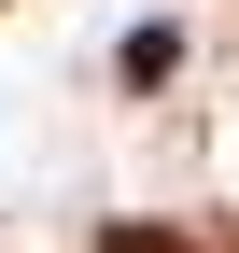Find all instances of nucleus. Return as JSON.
<instances>
[{"label":"nucleus","instance_id":"nucleus-1","mask_svg":"<svg viewBox=\"0 0 239 253\" xmlns=\"http://www.w3.org/2000/svg\"><path fill=\"white\" fill-rule=\"evenodd\" d=\"M113 71H127V84H141V99H155V84H169V71H183V28H127V56H113Z\"/></svg>","mask_w":239,"mask_h":253},{"label":"nucleus","instance_id":"nucleus-2","mask_svg":"<svg viewBox=\"0 0 239 253\" xmlns=\"http://www.w3.org/2000/svg\"><path fill=\"white\" fill-rule=\"evenodd\" d=\"M99 253H197V239H169V225H113Z\"/></svg>","mask_w":239,"mask_h":253}]
</instances>
